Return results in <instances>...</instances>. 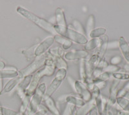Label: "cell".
I'll use <instances>...</instances> for the list:
<instances>
[{
    "label": "cell",
    "instance_id": "obj_29",
    "mask_svg": "<svg viewBox=\"0 0 129 115\" xmlns=\"http://www.w3.org/2000/svg\"><path fill=\"white\" fill-rule=\"evenodd\" d=\"M0 114L2 115H24L20 112H17L12 109L5 107L0 105Z\"/></svg>",
    "mask_w": 129,
    "mask_h": 115
},
{
    "label": "cell",
    "instance_id": "obj_11",
    "mask_svg": "<svg viewBox=\"0 0 129 115\" xmlns=\"http://www.w3.org/2000/svg\"><path fill=\"white\" fill-rule=\"evenodd\" d=\"M88 53L85 50H73L69 51L64 54V58L69 61L81 60L85 59L88 56Z\"/></svg>",
    "mask_w": 129,
    "mask_h": 115
},
{
    "label": "cell",
    "instance_id": "obj_3",
    "mask_svg": "<svg viewBox=\"0 0 129 115\" xmlns=\"http://www.w3.org/2000/svg\"><path fill=\"white\" fill-rule=\"evenodd\" d=\"M47 86L45 83H40L36 89L35 93L32 96L29 105L24 115H34L38 111L39 106L43 102V96L46 94Z\"/></svg>",
    "mask_w": 129,
    "mask_h": 115
},
{
    "label": "cell",
    "instance_id": "obj_20",
    "mask_svg": "<svg viewBox=\"0 0 129 115\" xmlns=\"http://www.w3.org/2000/svg\"><path fill=\"white\" fill-rule=\"evenodd\" d=\"M19 71L18 70H10L5 69L0 71V79L4 78H14L18 76Z\"/></svg>",
    "mask_w": 129,
    "mask_h": 115
},
{
    "label": "cell",
    "instance_id": "obj_13",
    "mask_svg": "<svg viewBox=\"0 0 129 115\" xmlns=\"http://www.w3.org/2000/svg\"><path fill=\"white\" fill-rule=\"evenodd\" d=\"M95 107H96L95 100L92 98L89 102H86L83 106L76 109L75 115H88Z\"/></svg>",
    "mask_w": 129,
    "mask_h": 115
},
{
    "label": "cell",
    "instance_id": "obj_30",
    "mask_svg": "<svg viewBox=\"0 0 129 115\" xmlns=\"http://www.w3.org/2000/svg\"><path fill=\"white\" fill-rule=\"evenodd\" d=\"M36 46L37 45H35L34 46H32V47H31L30 48L28 49L27 50H25L23 52V53L25 55L28 61H30L31 60H34V59H33V58H36L35 56H34V50H35Z\"/></svg>",
    "mask_w": 129,
    "mask_h": 115
},
{
    "label": "cell",
    "instance_id": "obj_45",
    "mask_svg": "<svg viewBox=\"0 0 129 115\" xmlns=\"http://www.w3.org/2000/svg\"><path fill=\"white\" fill-rule=\"evenodd\" d=\"M119 115H129V112L125 111H119Z\"/></svg>",
    "mask_w": 129,
    "mask_h": 115
},
{
    "label": "cell",
    "instance_id": "obj_28",
    "mask_svg": "<svg viewBox=\"0 0 129 115\" xmlns=\"http://www.w3.org/2000/svg\"><path fill=\"white\" fill-rule=\"evenodd\" d=\"M31 98H32V96L26 95L25 97L21 100V105L20 109H19V112L23 114H25L26 109H27L28 105H29Z\"/></svg>",
    "mask_w": 129,
    "mask_h": 115
},
{
    "label": "cell",
    "instance_id": "obj_51",
    "mask_svg": "<svg viewBox=\"0 0 129 115\" xmlns=\"http://www.w3.org/2000/svg\"><path fill=\"white\" fill-rule=\"evenodd\" d=\"M128 45H129V43H128Z\"/></svg>",
    "mask_w": 129,
    "mask_h": 115
},
{
    "label": "cell",
    "instance_id": "obj_44",
    "mask_svg": "<svg viewBox=\"0 0 129 115\" xmlns=\"http://www.w3.org/2000/svg\"><path fill=\"white\" fill-rule=\"evenodd\" d=\"M3 79H0V95H2V93H3Z\"/></svg>",
    "mask_w": 129,
    "mask_h": 115
},
{
    "label": "cell",
    "instance_id": "obj_37",
    "mask_svg": "<svg viewBox=\"0 0 129 115\" xmlns=\"http://www.w3.org/2000/svg\"><path fill=\"white\" fill-rule=\"evenodd\" d=\"M111 76H112V74H110V73H109V72H103L101 74H100V76L98 78L101 80H103V81H107V80L110 79Z\"/></svg>",
    "mask_w": 129,
    "mask_h": 115
},
{
    "label": "cell",
    "instance_id": "obj_42",
    "mask_svg": "<svg viewBox=\"0 0 129 115\" xmlns=\"http://www.w3.org/2000/svg\"><path fill=\"white\" fill-rule=\"evenodd\" d=\"M88 115H99L98 111V109H97L96 107H95L94 109H92V110L90 112Z\"/></svg>",
    "mask_w": 129,
    "mask_h": 115
},
{
    "label": "cell",
    "instance_id": "obj_40",
    "mask_svg": "<svg viewBox=\"0 0 129 115\" xmlns=\"http://www.w3.org/2000/svg\"><path fill=\"white\" fill-rule=\"evenodd\" d=\"M119 48V42L117 41L109 42L108 44V49H116Z\"/></svg>",
    "mask_w": 129,
    "mask_h": 115
},
{
    "label": "cell",
    "instance_id": "obj_43",
    "mask_svg": "<svg viewBox=\"0 0 129 115\" xmlns=\"http://www.w3.org/2000/svg\"><path fill=\"white\" fill-rule=\"evenodd\" d=\"M5 67H6V65H5V62L2 60H0V71H2V70L5 69Z\"/></svg>",
    "mask_w": 129,
    "mask_h": 115
},
{
    "label": "cell",
    "instance_id": "obj_31",
    "mask_svg": "<svg viewBox=\"0 0 129 115\" xmlns=\"http://www.w3.org/2000/svg\"><path fill=\"white\" fill-rule=\"evenodd\" d=\"M48 52L51 54L52 56H59V57L63 58L64 56V50L63 49V48L61 47H54L53 49L48 50Z\"/></svg>",
    "mask_w": 129,
    "mask_h": 115
},
{
    "label": "cell",
    "instance_id": "obj_7",
    "mask_svg": "<svg viewBox=\"0 0 129 115\" xmlns=\"http://www.w3.org/2000/svg\"><path fill=\"white\" fill-rule=\"evenodd\" d=\"M54 42V36H49L44 40H43L38 45H37L36 47L34 50L35 57H38L46 53L48 49H50V47L52 45Z\"/></svg>",
    "mask_w": 129,
    "mask_h": 115
},
{
    "label": "cell",
    "instance_id": "obj_22",
    "mask_svg": "<svg viewBox=\"0 0 129 115\" xmlns=\"http://www.w3.org/2000/svg\"><path fill=\"white\" fill-rule=\"evenodd\" d=\"M100 38H94L91 39L89 41H87V43L85 45V50H92L94 49L98 48L100 45Z\"/></svg>",
    "mask_w": 129,
    "mask_h": 115
},
{
    "label": "cell",
    "instance_id": "obj_39",
    "mask_svg": "<svg viewBox=\"0 0 129 115\" xmlns=\"http://www.w3.org/2000/svg\"><path fill=\"white\" fill-rule=\"evenodd\" d=\"M103 70L100 69V68H95L93 71L92 73V78L93 79H95V78H98L100 76V74L103 72Z\"/></svg>",
    "mask_w": 129,
    "mask_h": 115
},
{
    "label": "cell",
    "instance_id": "obj_10",
    "mask_svg": "<svg viewBox=\"0 0 129 115\" xmlns=\"http://www.w3.org/2000/svg\"><path fill=\"white\" fill-rule=\"evenodd\" d=\"M58 101L60 102H66L67 103H69L75 107H81L85 104L86 102L83 101L78 95H75L74 94L71 95H64L61 96L58 98Z\"/></svg>",
    "mask_w": 129,
    "mask_h": 115
},
{
    "label": "cell",
    "instance_id": "obj_47",
    "mask_svg": "<svg viewBox=\"0 0 129 115\" xmlns=\"http://www.w3.org/2000/svg\"><path fill=\"white\" fill-rule=\"evenodd\" d=\"M125 69L126 71H129V64H126V65H125Z\"/></svg>",
    "mask_w": 129,
    "mask_h": 115
},
{
    "label": "cell",
    "instance_id": "obj_14",
    "mask_svg": "<svg viewBox=\"0 0 129 115\" xmlns=\"http://www.w3.org/2000/svg\"><path fill=\"white\" fill-rule=\"evenodd\" d=\"M119 80H114L112 81L110 88V95L109 98V103L110 105H114L116 103V100L117 98V93L119 91Z\"/></svg>",
    "mask_w": 129,
    "mask_h": 115
},
{
    "label": "cell",
    "instance_id": "obj_4",
    "mask_svg": "<svg viewBox=\"0 0 129 115\" xmlns=\"http://www.w3.org/2000/svg\"><path fill=\"white\" fill-rule=\"evenodd\" d=\"M46 59H47V52L38 57H36L35 59L31 62L30 64L19 71L18 76L21 79H23L26 76L32 75L35 73L37 71H38L40 69L45 65Z\"/></svg>",
    "mask_w": 129,
    "mask_h": 115
},
{
    "label": "cell",
    "instance_id": "obj_15",
    "mask_svg": "<svg viewBox=\"0 0 129 115\" xmlns=\"http://www.w3.org/2000/svg\"><path fill=\"white\" fill-rule=\"evenodd\" d=\"M54 18L55 21H56V25L61 26V27H68L67 24L64 12L61 8L58 7L56 9V12H55Z\"/></svg>",
    "mask_w": 129,
    "mask_h": 115
},
{
    "label": "cell",
    "instance_id": "obj_2",
    "mask_svg": "<svg viewBox=\"0 0 129 115\" xmlns=\"http://www.w3.org/2000/svg\"><path fill=\"white\" fill-rule=\"evenodd\" d=\"M16 11L21 16L32 21L33 23L36 25L38 27L41 28V29L44 30L47 33L52 34L53 36L57 34L55 32L54 28V25L50 21H48L43 18L38 16L37 15L34 14L32 12L21 6H18L17 7Z\"/></svg>",
    "mask_w": 129,
    "mask_h": 115
},
{
    "label": "cell",
    "instance_id": "obj_23",
    "mask_svg": "<svg viewBox=\"0 0 129 115\" xmlns=\"http://www.w3.org/2000/svg\"><path fill=\"white\" fill-rule=\"evenodd\" d=\"M107 30L103 27H100V28H94V30L91 31L88 34V37L92 39L94 38H100L103 36L105 34Z\"/></svg>",
    "mask_w": 129,
    "mask_h": 115
},
{
    "label": "cell",
    "instance_id": "obj_41",
    "mask_svg": "<svg viewBox=\"0 0 129 115\" xmlns=\"http://www.w3.org/2000/svg\"><path fill=\"white\" fill-rule=\"evenodd\" d=\"M109 65L108 62H107V61H106L103 58V59H101V60H100V63H99L98 65V67H97L100 68V69H101L103 70L105 68L107 67V65Z\"/></svg>",
    "mask_w": 129,
    "mask_h": 115
},
{
    "label": "cell",
    "instance_id": "obj_9",
    "mask_svg": "<svg viewBox=\"0 0 129 115\" xmlns=\"http://www.w3.org/2000/svg\"><path fill=\"white\" fill-rule=\"evenodd\" d=\"M67 38L71 40L72 42L81 45H85L88 41L87 36L81 33H78L72 28L68 27Z\"/></svg>",
    "mask_w": 129,
    "mask_h": 115
},
{
    "label": "cell",
    "instance_id": "obj_33",
    "mask_svg": "<svg viewBox=\"0 0 129 115\" xmlns=\"http://www.w3.org/2000/svg\"><path fill=\"white\" fill-rule=\"evenodd\" d=\"M101 60V59L100 58V56L98 54H94L91 56V58H90V60H88V61H89L90 64L92 65V66L95 69L98 67Z\"/></svg>",
    "mask_w": 129,
    "mask_h": 115
},
{
    "label": "cell",
    "instance_id": "obj_25",
    "mask_svg": "<svg viewBox=\"0 0 129 115\" xmlns=\"http://www.w3.org/2000/svg\"><path fill=\"white\" fill-rule=\"evenodd\" d=\"M116 102L125 112H129V100L124 97H117Z\"/></svg>",
    "mask_w": 129,
    "mask_h": 115
},
{
    "label": "cell",
    "instance_id": "obj_46",
    "mask_svg": "<svg viewBox=\"0 0 129 115\" xmlns=\"http://www.w3.org/2000/svg\"><path fill=\"white\" fill-rule=\"evenodd\" d=\"M123 89H124V90L125 91H129V82H128L125 85V86L123 87Z\"/></svg>",
    "mask_w": 129,
    "mask_h": 115
},
{
    "label": "cell",
    "instance_id": "obj_36",
    "mask_svg": "<svg viewBox=\"0 0 129 115\" xmlns=\"http://www.w3.org/2000/svg\"><path fill=\"white\" fill-rule=\"evenodd\" d=\"M92 82H93V83L95 85V87H98V88L100 91L102 90L103 89H104L105 87L107 86V81L101 80H100V79H98V78L93 79Z\"/></svg>",
    "mask_w": 129,
    "mask_h": 115
},
{
    "label": "cell",
    "instance_id": "obj_34",
    "mask_svg": "<svg viewBox=\"0 0 129 115\" xmlns=\"http://www.w3.org/2000/svg\"><path fill=\"white\" fill-rule=\"evenodd\" d=\"M120 70V67L118 65H112V64H109L107 65V67H105L103 70V72H109L110 74H113L115 72H118V71Z\"/></svg>",
    "mask_w": 129,
    "mask_h": 115
},
{
    "label": "cell",
    "instance_id": "obj_50",
    "mask_svg": "<svg viewBox=\"0 0 129 115\" xmlns=\"http://www.w3.org/2000/svg\"><path fill=\"white\" fill-rule=\"evenodd\" d=\"M101 115H103V114H101Z\"/></svg>",
    "mask_w": 129,
    "mask_h": 115
},
{
    "label": "cell",
    "instance_id": "obj_38",
    "mask_svg": "<svg viewBox=\"0 0 129 115\" xmlns=\"http://www.w3.org/2000/svg\"><path fill=\"white\" fill-rule=\"evenodd\" d=\"M122 58L121 56H114L111 58L110 60V64L112 65H117L118 64H119L121 62Z\"/></svg>",
    "mask_w": 129,
    "mask_h": 115
},
{
    "label": "cell",
    "instance_id": "obj_6",
    "mask_svg": "<svg viewBox=\"0 0 129 115\" xmlns=\"http://www.w3.org/2000/svg\"><path fill=\"white\" fill-rule=\"evenodd\" d=\"M74 88L78 96H79L85 102H89L90 100L92 99V96L90 91L81 80H75Z\"/></svg>",
    "mask_w": 129,
    "mask_h": 115
},
{
    "label": "cell",
    "instance_id": "obj_24",
    "mask_svg": "<svg viewBox=\"0 0 129 115\" xmlns=\"http://www.w3.org/2000/svg\"><path fill=\"white\" fill-rule=\"evenodd\" d=\"M79 78L81 81L85 84V82L87 80V74H86V70H85V59L81 60L79 62Z\"/></svg>",
    "mask_w": 129,
    "mask_h": 115
},
{
    "label": "cell",
    "instance_id": "obj_35",
    "mask_svg": "<svg viewBox=\"0 0 129 115\" xmlns=\"http://www.w3.org/2000/svg\"><path fill=\"white\" fill-rule=\"evenodd\" d=\"M112 76L115 80H129V74L127 73H121V72H115L112 74Z\"/></svg>",
    "mask_w": 129,
    "mask_h": 115
},
{
    "label": "cell",
    "instance_id": "obj_32",
    "mask_svg": "<svg viewBox=\"0 0 129 115\" xmlns=\"http://www.w3.org/2000/svg\"><path fill=\"white\" fill-rule=\"evenodd\" d=\"M76 107L69 103H67V105L64 107V111L61 115H73L75 111H76Z\"/></svg>",
    "mask_w": 129,
    "mask_h": 115
},
{
    "label": "cell",
    "instance_id": "obj_17",
    "mask_svg": "<svg viewBox=\"0 0 129 115\" xmlns=\"http://www.w3.org/2000/svg\"><path fill=\"white\" fill-rule=\"evenodd\" d=\"M54 39L56 43L61 45L62 48L64 50H67V49H70L72 45V41L71 40H69L66 37H63L61 36L58 35V34L54 36Z\"/></svg>",
    "mask_w": 129,
    "mask_h": 115
},
{
    "label": "cell",
    "instance_id": "obj_48",
    "mask_svg": "<svg viewBox=\"0 0 129 115\" xmlns=\"http://www.w3.org/2000/svg\"><path fill=\"white\" fill-rule=\"evenodd\" d=\"M47 115H50V114H47Z\"/></svg>",
    "mask_w": 129,
    "mask_h": 115
},
{
    "label": "cell",
    "instance_id": "obj_1",
    "mask_svg": "<svg viewBox=\"0 0 129 115\" xmlns=\"http://www.w3.org/2000/svg\"><path fill=\"white\" fill-rule=\"evenodd\" d=\"M56 67L53 57L50 53L47 52V59L45 61V65L41 69L37 71L32 76V79L29 87L26 91V95L32 96L35 93L36 89L40 85V80L45 76H51L54 74L56 71Z\"/></svg>",
    "mask_w": 129,
    "mask_h": 115
},
{
    "label": "cell",
    "instance_id": "obj_21",
    "mask_svg": "<svg viewBox=\"0 0 129 115\" xmlns=\"http://www.w3.org/2000/svg\"><path fill=\"white\" fill-rule=\"evenodd\" d=\"M52 55V54H51ZM54 62V65L56 69H68V65L65 60L62 57L59 56H52Z\"/></svg>",
    "mask_w": 129,
    "mask_h": 115
},
{
    "label": "cell",
    "instance_id": "obj_19",
    "mask_svg": "<svg viewBox=\"0 0 129 115\" xmlns=\"http://www.w3.org/2000/svg\"><path fill=\"white\" fill-rule=\"evenodd\" d=\"M22 79H21L19 76H17L16 78H11V80H9L7 84L5 85V87L3 88V93H9V92L12 91L14 89L16 88L17 85H18L21 80Z\"/></svg>",
    "mask_w": 129,
    "mask_h": 115
},
{
    "label": "cell",
    "instance_id": "obj_12",
    "mask_svg": "<svg viewBox=\"0 0 129 115\" xmlns=\"http://www.w3.org/2000/svg\"><path fill=\"white\" fill-rule=\"evenodd\" d=\"M43 101L44 102V105L48 109L49 113H50V115H61L60 111L56 106V102L51 96L45 95Z\"/></svg>",
    "mask_w": 129,
    "mask_h": 115
},
{
    "label": "cell",
    "instance_id": "obj_5",
    "mask_svg": "<svg viewBox=\"0 0 129 115\" xmlns=\"http://www.w3.org/2000/svg\"><path fill=\"white\" fill-rule=\"evenodd\" d=\"M67 71L66 69H59L56 72V76L50 83L48 89H47L45 95L51 96L61 85L64 79L67 76Z\"/></svg>",
    "mask_w": 129,
    "mask_h": 115
},
{
    "label": "cell",
    "instance_id": "obj_18",
    "mask_svg": "<svg viewBox=\"0 0 129 115\" xmlns=\"http://www.w3.org/2000/svg\"><path fill=\"white\" fill-rule=\"evenodd\" d=\"M119 48L120 49L125 59L129 64V45L123 37H120L119 39Z\"/></svg>",
    "mask_w": 129,
    "mask_h": 115
},
{
    "label": "cell",
    "instance_id": "obj_27",
    "mask_svg": "<svg viewBox=\"0 0 129 115\" xmlns=\"http://www.w3.org/2000/svg\"><path fill=\"white\" fill-rule=\"evenodd\" d=\"M95 18H94V15H90V16H89L88 19H87L86 29H85L86 34H88V36L91 31L94 30V28H95Z\"/></svg>",
    "mask_w": 129,
    "mask_h": 115
},
{
    "label": "cell",
    "instance_id": "obj_26",
    "mask_svg": "<svg viewBox=\"0 0 129 115\" xmlns=\"http://www.w3.org/2000/svg\"><path fill=\"white\" fill-rule=\"evenodd\" d=\"M68 27L73 28L74 31H76L78 33H81V34H83V35L86 36V32H85V29L83 27V25L81 23V22L78 20H74L72 22V26H68Z\"/></svg>",
    "mask_w": 129,
    "mask_h": 115
},
{
    "label": "cell",
    "instance_id": "obj_49",
    "mask_svg": "<svg viewBox=\"0 0 129 115\" xmlns=\"http://www.w3.org/2000/svg\"><path fill=\"white\" fill-rule=\"evenodd\" d=\"M0 115H2V114H0Z\"/></svg>",
    "mask_w": 129,
    "mask_h": 115
},
{
    "label": "cell",
    "instance_id": "obj_8",
    "mask_svg": "<svg viewBox=\"0 0 129 115\" xmlns=\"http://www.w3.org/2000/svg\"><path fill=\"white\" fill-rule=\"evenodd\" d=\"M32 76H33V74L25 76V78H23L22 80H21L20 82L18 83V85L16 87V93L21 100H22L26 95V91L29 87L30 84L32 79Z\"/></svg>",
    "mask_w": 129,
    "mask_h": 115
},
{
    "label": "cell",
    "instance_id": "obj_16",
    "mask_svg": "<svg viewBox=\"0 0 129 115\" xmlns=\"http://www.w3.org/2000/svg\"><path fill=\"white\" fill-rule=\"evenodd\" d=\"M100 45L98 47V54L100 56L101 59H103L104 56L106 54L107 49H108V44H109V37L108 36L105 34L102 37L100 38Z\"/></svg>",
    "mask_w": 129,
    "mask_h": 115
}]
</instances>
